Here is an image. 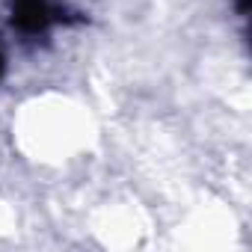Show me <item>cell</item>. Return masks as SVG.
I'll return each mask as SVG.
<instances>
[{
    "label": "cell",
    "instance_id": "7a4b0ae2",
    "mask_svg": "<svg viewBox=\"0 0 252 252\" xmlns=\"http://www.w3.org/2000/svg\"><path fill=\"white\" fill-rule=\"evenodd\" d=\"M231 6H234V15L240 18L243 24V33H246V24H249V9H252V0H231Z\"/></svg>",
    "mask_w": 252,
    "mask_h": 252
},
{
    "label": "cell",
    "instance_id": "3957f363",
    "mask_svg": "<svg viewBox=\"0 0 252 252\" xmlns=\"http://www.w3.org/2000/svg\"><path fill=\"white\" fill-rule=\"evenodd\" d=\"M3 74H6V51L0 45V80H3Z\"/></svg>",
    "mask_w": 252,
    "mask_h": 252
},
{
    "label": "cell",
    "instance_id": "6da1fadb",
    "mask_svg": "<svg viewBox=\"0 0 252 252\" xmlns=\"http://www.w3.org/2000/svg\"><path fill=\"white\" fill-rule=\"evenodd\" d=\"M9 21L24 39H42L57 24H80L83 15L60 0H9Z\"/></svg>",
    "mask_w": 252,
    "mask_h": 252
}]
</instances>
